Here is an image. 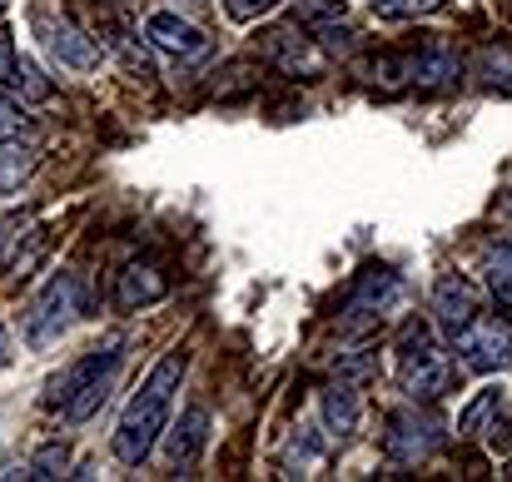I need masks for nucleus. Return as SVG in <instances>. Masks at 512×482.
<instances>
[{"instance_id":"1","label":"nucleus","mask_w":512,"mask_h":482,"mask_svg":"<svg viewBox=\"0 0 512 482\" xmlns=\"http://www.w3.org/2000/svg\"><path fill=\"white\" fill-rule=\"evenodd\" d=\"M184 373H189V353H184V348H170V353L145 373V383L135 388V398L125 403L120 428H115V458H120L125 468H140V463L155 453V443L165 438L174 393H179Z\"/></svg>"},{"instance_id":"2","label":"nucleus","mask_w":512,"mask_h":482,"mask_svg":"<svg viewBox=\"0 0 512 482\" xmlns=\"http://www.w3.org/2000/svg\"><path fill=\"white\" fill-rule=\"evenodd\" d=\"M398 383H403V393L413 403H438L458 383V368L443 353V343L433 338V323L428 319H413L398 333Z\"/></svg>"},{"instance_id":"3","label":"nucleus","mask_w":512,"mask_h":482,"mask_svg":"<svg viewBox=\"0 0 512 482\" xmlns=\"http://www.w3.org/2000/svg\"><path fill=\"white\" fill-rule=\"evenodd\" d=\"M125 348H130V338H125V333H115V338H105V343L85 348V353H80L70 368H60V373L45 383V398H40V403H45L50 413H55V408L65 413V408H70V403H75L85 388H95V383H105V378H115V373H120Z\"/></svg>"},{"instance_id":"4","label":"nucleus","mask_w":512,"mask_h":482,"mask_svg":"<svg viewBox=\"0 0 512 482\" xmlns=\"http://www.w3.org/2000/svg\"><path fill=\"white\" fill-rule=\"evenodd\" d=\"M80 319V284L75 274H50L45 289L30 299V314H25V343L30 348H50L65 338V328Z\"/></svg>"},{"instance_id":"5","label":"nucleus","mask_w":512,"mask_h":482,"mask_svg":"<svg viewBox=\"0 0 512 482\" xmlns=\"http://www.w3.org/2000/svg\"><path fill=\"white\" fill-rule=\"evenodd\" d=\"M458 363L468 373H508L512 368V323L498 314H478L468 328L453 333Z\"/></svg>"},{"instance_id":"6","label":"nucleus","mask_w":512,"mask_h":482,"mask_svg":"<svg viewBox=\"0 0 512 482\" xmlns=\"http://www.w3.org/2000/svg\"><path fill=\"white\" fill-rule=\"evenodd\" d=\"M448 443V433H443V418L438 413H418V403L413 408H403V413H393L388 418V433H383V453L393 458V463H428L438 448Z\"/></svg>"},{"instance_id":"7","label":"nucleus","mask_w":512,"mask_h":482,"mask_svg":"<svg viewBox=\"0 0 512 482\" xmlns=\"http://www.w3.org/2000/svg\"><path fill=\"white\" fill-rule=\"evenodd\" d=\"M403 294H408L403 274H398V269H383V264H373V269H363V274L353 279V289H348V304H343V319H348V323L383 319V314H393V309L403 304Z\"/></svg>"},{"instance_id":"8","label":"nucleus","mask_w":512,"mask_h":482,"mask_svg":"<svg viewBox=\"0 0 512 482\" xmlns=\"http://www.w3.org/2000/svg\"><path fill=\"white\" fill-rule=\"evenodd\" d=\"M264 60L279 65V70L294 75V80H319L324 65H329V55L319 50V40H314V35H299L294 25L264 30Z\"/></svg>"},{"instance_id":"9","label":"nucleus","mask_w":512,"mask_h":482,"mask_svg":"<svg viewBox=\"0 0 512 482\" xmlns=\"http://www.w3.org/2000/svg\"><path fill=\"white\" fill-rule=\"evenodd\" d=\"M35 30H40V40H45V50L65 65V70H95L100 65V45L80 30V25H70L65 15H35Z\"/></svg>"},{"instance_id":"10","label":"nucleus","mask_w":512,"mask_h":482,"mask_svg":"<svg viewBox=\"0 0 512 482\" xmlns=\"http://www.w3.org/2000/svg\"><path fill=\"white\" fill-rule=\"evenodd\" d=\"M463 85V55L443 40H428L423 50H408V90H458Z\"/></svg>"},{"instance_id":"11","label":"nucleus","mask_w":512,"mask_h":482,"mask_svg":"<svg viewBox=\"0 0 512 482\" xmlns=\"http://www.w3.org/2000/svg\"><path fill=\"white\" fill-rule=\"evenodd\" d=\"M209 428H214V418H209V408H184L179 413V423L165 428V458H170V468H194L199 458H204V448H209Z\"/></svg>"},{"instance_id":"12","label":"nucleus","mask_w":512,"mask_h":482,"mask_svg":"<svg viewBox=\"0 0 512 482\" xmlns=\"http://www.w3.org/2000/svg\"><path fill=\"white\" fill-rule=\"evenodd\" d=\"M433 319H438V328H448V333L468 328V323L478 319V289L463 274H443L433 284Z\"/></svg>"},{"instance_id":"13","label":"nucleus","mask_w":512,"mask_h":482,"mask_svg":"<svg viewBox=\"0 0 512 482\" xmlns=\"http://www.w3.org/2000/svg\"><path fill=\"white\" fill-rule=\"evenodd\" d=\"M145 35H150L160 50L179 55V60H194V55H204V50H209V35H204L194 20L174 15V10H155V15L145 20Z\"/></svg>"},{"instance_id":"14","label":"nucleus","mask_w":512,"mask_h":482,"mask_svg":"<svg viewBox=\"0 0 512 482\" xmlns=\"http://www.w3.org/2000/svg\"><path fill=\"white\" fill-rule=\"evenodd\" d=\"M319 418L334 438H353L358 433V418H363V403H358V383H329L319 393Z\"/></svg>"},{"instance_id":"15","label":"nucleus","mask_w":512,"mask_h":482,"mask_svg":"<svg viewBox=\"0 0 512 482\" xmlns=\"http://www.w3.org/2000/svg\"><path fill=\"white\" fill-rule=\"evenodd\" d=\"M170 294V279L155 269V264H130L120 274V289H115V304L120 309H150Z\"/></svg>"},{"instance_id":"16","label":"nucleus","mask_w":512,"mask_h":482,"mask_svg":"<svg viewBox=\"0 0 512 482\" xmlns=\"http://www.w3.org/2000/svg\"><path fill=\"white\" fill-rule=\"evenodd\" d=\"M473 75H478L483 90H503V95H512V45L508 40L483 45L478 60H473Z\"/></svg>"},{"instance_id":"17","label":"nucleus","mask_w":512,"mask_h":482,"mask_svg":"<svg viewBox=\"0 0 512 482\" xmlns=\"http://www.w3.org/2000/svg\"><path fill=\"white\" fill-rule=\"evenodd\" d=\"M35 135H40V130H35V120H30L25 100L0 90V145H30Z\"/></svg>"},{"instance_id":"18","label":"nucleus","mask_w":512,"mask_h":482,"mask_svg":"<svg viewBox=\"0 0 512 482\" xmlns=\"http://www.w3.org/2000/svg\"><path fill=\"white\" fill-rule=\"evenodd\" d=\"M5 85H10L25 105H45V100L55 95V85H50V80H45V75H40L25 55H15V70H10V80H5Z\"/></svg>"},{"instance_id":"19","label":"nucleus","mask_w":512,"mask_h":482,"mask_svg":"<svg viewBox=\"0 0 512 482\" xmlns=\"http://www.w3.org/2000/svg\"><path fill=\"white\" fill-rule=\"evenodd\" d=\"M498 403H503V388H483L463 413H458V438H473V433H483V423L498 413Z\"/></svg>"},{"instance_id":"20","label":"nucleus","mask_w":512,"mask_h":482,"mask_svg":"<svg viewBox=\"0 0 512 482\" xmlns=\"http://www.w3.org/2000/svg\"><path fill=\"white\" fill-rule=\"evenodd\" d=\"M448 10V0H373L378 20H418V15H438Z\"/></svg>"},{"instance_id":"21","label":"nucleus","mask_w":512,"mask_h":482,"mask_svg":"<svg viewBox=\"0 0 512 482\" xmlns=\"http://www.w3.org/2000/svg\"><path fill=\"white\" fill-rule=\"evenodd\" d=\"M343 15H348V0H294V20H304L309 30L329 25V20H343Z\"/></svg>"},{"instance_id":"22","label":"nucleus","mask_w":512,"mask_h":482,"mask_svg":"<svg viewBox=\"0 0 512 482\" xmlns=\"http://www.w3.org/2000/svg\"><path fill=\"white\" fill-rule=\"evenodd\" d=\"M70 468V448L65 443H45L35 458H30V473L25 478H60Z\"/></svg>"},{"instance_id":"23","label":"nucleus","mask_w":512,"mask_h":482,"mask_svg":"<svg viewBox=\"0 0 512 482\" xmlns=\"http://www.w3.org/2000/svg\"><path fill=\"white\" fill-rule=\"evenodd\" d=\"M314 30H319L314 40H319V50H324V55H353V50H358V35H353V30H348L343 20L314 25Z\"/></svg>"},{"instance_id":"24","label":"nucleus","mask_w":512,"mask_h":482,"mask_svg":"<svg viewBox=\"0 0 512 482\" xmlns=\"http://www.w3.org/2000/svg\"><path fill=\"white\" fill-rule=\"evenodd\" d=\"M284 458H289V463H299V473H304V468H314V463H319V458H324V438H319V433H314V428H299V433H294V443H289V453H284Z\"/></svg>"},{"instance_id":"25","label":"nucleus","mask_w":512,"mask_h":482,"mask_svg":"<svg viewBox=\"0 0 512 482\" xmlns=\"http://www.w3.org/2000/svg\"><path fill=\"white\" fill-rule=\"evenodd\" d=\"M30 164H35V155H25V150H0V194H10V189H20V179L30 174Z\"/></svg>"},{"instance_id":"26","label":"nucleus","mask_w":512,"mask_h":482,"mask_svg":"<svg viewBox=\"0 0 512 482\" xmlns=\"http://www.w3.org/2000/svg\"><path fill=\"white\" fill-rule=\"evenodd\" d=\"M334 373H339L343 383H368L378 373V358L373 353H339L334 358Z\"/></svg>"},{"instance_id":"27","label":"nucleus","mask_w":512,"mask_h":482,"mask_svg":"<svg viewBox=\"0 0 512 482\" xmlns=\"http://www.w3.org/2000/svg\"><path fill=\"white\" fill-rule=\"evenodd\" d=\"M483 284H488V294L503 304V309H512V259H493L488 269H483Z\"/></svg>"},{"instance_id":"28","label":"nucleus","mask_w":512,"mask_h":482,"mask_svg":"<svg viewBox=\"0 0 512 482\" xmlns=\"http://www.w3.org/2000/svg\"><path fill=\"white\" fill-rule=\"evenodd\" d=\"M279 0H224V10H229V20H239V25H249V20H259V15H269Z\"/></svg>"},{"instance_id":"29","label":"nucleus","mask_w":512,"mask_h":482,"mask_svg":"<svg viewBox=\"0 0 512 482\" xmlns=\"http://www.w3.org/2000/svg\"><path fill=\"white\" fill-rule=\"evenodd\" d=\"M10 70H15V40H10V35H0V85L10 80Z\"/></svg>"},{"instance_id":"30","label":"nucleus","mask_w":512,"mask_h":482,"mask_svg":"<svg viewBox=\"0 0 512 482\" xmlns=\"http://www.w3.org/2000/svg\"><path fill=\"white\" fill-rule=\"evenodd\" d=\"M10 363V338H5V323H0V368Z\"/></svg>"},{"instance_id":"31","label":"nucleus","mask_w":512,"mask_h":482,"mask_svg":"<svg viewBox=\"0 0 512 482\" xmlns=\"http://www.w3.org/2000/svg\"><path fill=\"white\" fill-rule=\"evenodd\" d=\"M498 254H503V259H512V234H508V239H498Z\"/></svg>"},{"instance_id":"32","label":"nucleus","mask_w":512,"mask_h":482,"mask_svg":"<svg viewBox=\"0 0 512 482\" xmlns=\"http://www.w3.org/2000/svg\"><path fill=\"white\" fill-rule=\"evenodd\" d=\"M503 478H508V482H512V463H503Z\"/></svg>"},{"instance_id":"33","label":"nucleus","mask_w":512,"mask_h":482,"mask_svg":"<svg viewBox=\"0 0 512 482\" xmlns=\"http://www.w3.org/2000/svg\"><path fill=\"white\" fill-rule=\"evenodd\" d=\"M5 234H10V229H5V224H0V249H5Z\"/></svg>"}]
</instances>
